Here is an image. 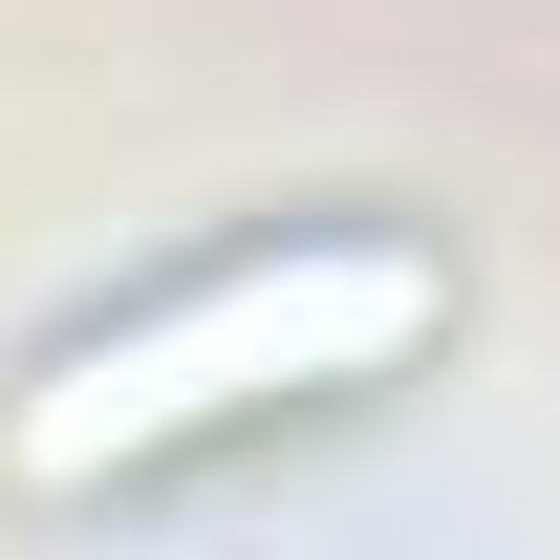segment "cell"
<instances>
[{
    "mask_svg": "<svg viewBox=\"0 0 560 560\" xmlns=\"http://www.w3.org/2000/svg\"><path fill=\"white\" fill-rule=\"evenodd\" d=\"M453 346V259H431L410 215H280L237 259L151 280L108 324L0 388V495H130L215 431H280V410H346V388H410Z\"/></svg>",
    "mask_w": 560,
    "mask_h": 560,
    "instance_id": "1",
    "label": "cell"
}]
</instances>
